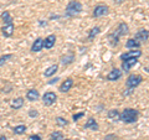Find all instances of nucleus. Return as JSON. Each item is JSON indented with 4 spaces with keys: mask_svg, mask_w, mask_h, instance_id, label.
I'll list each match as a JSON object with an SVG mask.
<instances>
[{
    "mask_svg": "<svg viewBox=\"0 0 149 140\" xmlns=\"http://www.w3.org/2000/svg\"><path fill=\"white\" fill-rule=\"evenodd\" d=\"M129 32V26L127 22H120V24L116 27V30L113 32H111V34L108 35V41L111 46H113V47H116L118 44H119V39L124 35H127Z\"/></svg>",
    "mask_w": 149,
    "mask_h": 140,
    "instance_id": "obj_1",
    "label": "nucleus"
},
{
    "mask_svg": "<svg viewBox=\"0 0 149 140\" xmlns=\"http://www.w3.org/2000/svg\"><path fill=\"white\" fill-rule=\"evenodd\" d=\"M142 82H143V77L141 74H129L127 81H125V88H127V89L123 92V96L127 97L129 94H132V92L136 89Z\"/></svg>",
    "mask_w": 149,
    "mask_h": 140,
    "instance_id": "obj_2",
    "label": "nucleus"
},
{
    "mask_svg": "<svg viewBox=\"0 0 149 140\" xmlns=\"http://www.w3.org/2000/svg\"><path fill=\"white\" fill-rule=\"evenodd\" d=\"M139 118V112L134 108H124L122 113H119V120L125 124L136 123Z\"/></svg>",
    "mask_w": 149,
    "mask_h": 140,
    "instance_id": "obj_3",
    "label": "nucleus"
},
{
    "mask_svg": "<svg viewBox=\"0 0 149 140\" xmlns=\"http://www.w3.org/2000/svg\"><path fill=\"white\" fill-rule=\"evenodd\" d=\"M83 10L82 8V4L77 0H71L68 4L66 9H65V16L67 17H73V16H77L78 14H81Z\"/></svg>",
    "mask_w": 149,
    "mask_h": 140,
    "instance_id": "obj_4",
    "label": "nucleus"
},
{
    "mask_svg": "<svg viewBox=\"0 0 149 140\" xmlns=\"http://www.w3.org/2000/svg\"><path fill=\"white\" fill-rule=\"evenodd\" d=\"M108 14H109V8L107 6V5H103V4H100V5H96L95 6L92 15H93V17L98 19V17L108 15Z\"/></svg>",
    "mask_w": 149,
    "mask_h": 140,
    "instance_id": "obj_5",
    "label": "nucleus"
},
{
    "mask_svg": "<svg viewBox=\"0 0 149 140\" xmlns=\"http://www.w3.org/2000/svg\"><path fill=\"white\" fill-rule=\"evenodd\" d=\"M56 100H57V96L55 92H46L42 96V103L46 107H51L52 104H55Z\"/></svg>",
    "mask_w": 149,
    "mask_h": 140,
    "instance_id": "obj_6",
    "label": "nucleus"
},
{
    "mask_svg": "<svg viewBox=\"0 0 149 140\" xmlns=\"http://www.w3.org/2000/svg\"><path fill=\"white\" fill-rule=\"evenodd\" d=\"M148 37H149V31L147 29H141V30L137 31V34L134 35L133 39L137 40L141 45H143V44H146L148 41Z\"/></svg>",
    "mask_w": 149,
    "mask_h": 140,
    "instance_id": "obj_7",
    "label": "nucleus"
},
{
    "mask_svg": "<svg viewBox=\"0 0 149 140\" xmlns=\"http://www.w3.org/2000/svg\"><path fill=\"white\" fill-rule=\"evenodd\" d=\"M142 55H143V52L141 50H138V49L129 50V51H127V52H124V53L120 55V60L124 61V60H128V58H139Z\"/></svg>",
    "mask_w": 149,
    "mask_h": 140,
    "instance_id": "obj_8",
    "label": "nucleus"
},
{
    "mask_svg": "<svg viewBox=\"0 0 149 140\" xmlns=\"http://www.w3.org/2000/svg\"><path fill=\"white\" fill-rule=\"evenodd\" d=\"M122 69H119V68H113V69H111V72L106 76V79L107 81H109V82H113V81H118V79L122 77Z\"/></svg>",
    "mask_w": 149,
    "mask_h": 140,
    "instance_id": "obj_9",
    "label": "nucleus"
},
{
    "mask_svg": "<svg viewBox=\"0 0 149 140\" xmlns=\"http://www.w3.org/2000/svg\"><path fill=\"white\" fill-rule=\"evenodd\" d=\"M137 63H138V58H128V60H124V61H122V69H123L124 72H128L129 69L136 66Z\"/></svg>",
    "mask_w": 149,
    "mask_h": 140,
    "instance_id": "obj_10",
    "label": "nucleus"
},
{
    "mask_svg": "<svg viewBox=\"0 0 149 140\" xmlns=\"http://www.w3.org/2000/svg\"><path fill=\"white\" fill-rule=\"evenodd\" d=\"M74 85V82H73V79L72 78H67V79H65V81L61 83V86H60V92H62V93H67L71 88L73 87Z\"/></svg>",
    "mask_w": 149,
    "mask_h": 140,
    "instance_id": "obj_11",
    "label": "nucleus"
},
{
    "mask_svg": "<svg viewBox=\"0 0 149 140\" xmlns=\"http://www.w3.org/2000/svg\"><path fill=\"white\" fill-rule=\"evenodd\" d=\"M44 50V39L42 37H37L34 41V44L31 45V51L32 52H40Z\"/></svg>",
    "mask_w": 149,
    "mask_h": 140,
    "instance_id": "obj_12",
    "label": "nucleus"
},
{
    "mask_svg": "<svg viewBox=\"0 0 149 140\" xmlns=\"http://www.w3.org/2000/svg\"><path fill=\"white\" fill-rule=\"evenodd\" d=\"M55 42H56V36L54 34L46 36L45 39H44V49H46V50L52 49L54 46H55Z\"/></svg>",
    "mask_w": 149,
    "mask_h": 140,
    "instance_id": "obj_13",
    "label": "nucleus"
},
{
    "mask_svg": "<svg viewBox=\"0 0 149 140\" xmlns=\"http://www.w3.org/2000/svg\"><path fill=\"white\" fill-rule=\"evenodd\" d=\"M83 129H91V130H100V124L97 123V120L96 119H93V118H88L87 119V122L83 124Z\"/></svg>",
    "mask_w": 149,
    "mask_h": 140,
    "instance_id": "obj_14",
    "label": "nucleus"
},
{
    "mask_svg": "<svg viewBox=\"0 0 149 140\" xmlns=\"http://www.w3.org/2000/svg\"><path fill=\"white\" fill-rule=\"evenodd\" d=\"M40 98V93L37 89H35V88H31V89H29L26 92V99L30 100V102H36L37 99Z\"/></svg>",
    "mask_w": 149,
    "mask_h": 140,
    "instance_id": "obj_15",
    "label": "nucleus"
},
{
    "mask_svg": "<svg viewBox=\"0 0 149 140\" xmlns=\"http://www.w3.org/2000/svg\"><path fill=\"white\" fill-rule=\"evenodd\" d=\"M14 30H15V26H14V22L13 24H8V25H4L1 27V32L5 37H11L14 34Z\"/></svg>",
    "mask_w": 149,
    "mask_h": 140,
    "instance_id": "obj_16",
    "label": "nucleus"
},
{
    "mask_svg": "<svg viewBox=\"0 0 149 140\" xmlns=\"http://www.w3.org/2000/svg\"><path fill=\"white\" fill-rule=\"evenodd\" d=\"M22 105H24V98H22V97H17V98H15V99H13V100H11V103H10L11 109H15V110L22 108Z\"/></svg>",
    "mask_w": 149,
    "mask_h": 140,
    "instance_id": "obj_17",
    "label": "nucleus"
},
{
    "mask_svg": "<svg viewBox=\"0 0 149 140\" xmlns=\"http://www.w3.org/2000/svg\"><path fill=\"white\" fill-rule=\"evenodd\" d=\"M0 19H1V21L4 22V25L13 24V22H14V19H13V16L10 15V12L6 11V10L1 12V15H0Z\"/></svg>",
    "mask_w": 149,
    "mask_h": 140,
    "instance_id": "obj_18",
    "label": "nucleus"
},
{
    "mask_svg": "<svg viewBox=\"0 0 149 140\" xmlns=\"http://www.w3.org/2000/svg\"><path fill=\"white\" fill-rule=\"evenodd\" d=\"M100 32H101V27L100 26H95V27H92V29L88 31V36H87V40L88 41H92V40H95V37H97L100 35Z\"/></svg>",
    "mask_w": 149,
    "mask_h": 140,
    "instance_id": "obj_19",
    "label": "nucleus"
},
{
    "mask_svg": "<svg viewBox=\"0 0 149 140\" xmlns=\"http://www.w3.org/2000/svg\"><path fill=\"white\" fill-rule=\"evenodd\" d=\"M74 61V55L73 53H68V55H65L60 58V62H61L63 66H67V64H71Z\"/></svg>",
    "mask_w": 149,
    "mask_h": 140,
    "instance_id": "obj_20",
    "label": "nucleus"
},
{
    "mask_svg": "<svg viewBox=\"0 0 149 140\" xmlns=\"http://www.w3.org/2000/svg\"><path fill=\"white\" fill-rule=\"evenodd\" d=\"M57 71H58V64H51L50 67L45 69L44 74H45V77H52V76H55V73Z\"/></svg>",
    "mask_w": 149,
    "mask_h": 140,
    "instance_id": "obj_21",
    "label": "nucleus"
},
{
    "mask_svg": "<svg viewBox=\"0 0 149 140\" xmlns=\"http://www.w3.org/2000/svg\"><path fill=\"white\" fill-rule=\"evenodd\" d=\"M27 130V127L25 124H19V125H15V127L13 128V133L15 135H22L25 134Z\"/></svg>",
    "mask_w": 149,
    "mask_h": 140,
    "instance_id": "obj_22",
    "label": "nucleus"
},
{
    "mask_svg": "<svg viewBox=\"0 0 149 140\" xmlns=\"http://www.w3.org/2000/svg\"><path fill=\"white\" fill-rule=\"evenodd\" d=\"M141 46H142V45L139 44L137 40H134L133 37H132V39H128V40H127V42H125V47H127V49H129V50L139 49V47H141Z\"/></svg>",
    "mask_w": 149,
    "mask_h": 140,
    "instance_id": "obj_23",
    "label": "nucleus"
},
{
    "mask_svg": "<svg viewBox=\"0 0 149 140\" xmlns=\"http://www.w3.org/2000/svg\"><path fill=\"white\" fill-rule=\"evenodd\" d=\"M107 116L111 120H119V112L118 109H109L108 113H107Z\"/></svg>",
    "mask_w": 149,
    "mask_h": 140,
    "instance_id": "obj_24",
    "label": "nucleus"
},
{
    "mask_svg": "<svg viewBox=\"0 0 149 140\" xmlns=\"http://www.w3.org/2000/svg\"><path fill=\"white\" fill-rule=\"evenodd\" d=\"M65 137H63V133L60 132V130H56V132H52L50 134V139L51 140H62Z\"/></svg>",
    "mask_w": 149,
    "mask_h": 140,
    "instance_id": "obj_25",
    "label": "nucleus"
},
{
    "mask_svg": "<svg viewBox=\"0 0 149 140\" xmlns=\"http://www.w3.org/2000/svg\"><path fill=\"white\" fill-rule=\"evenodd\" d=\"M55 122H56V124H57L58 127H66V125H68V120L65 119L63 116H56Z\"/></svg>",
    "mask_w": 149,
    "mask_h": 140,
    "instance_id": "obj_26",
    "label": "nucleus"
},
{
    "mask_svg": "<svg viewBox=\"0 0 149 140\" xmlns=\"http://www.w3.org/2000/svg\"><path fill=\"white\" fill-rule=\"evenodd\" d=\"M14 57V55L13 53H6V55H3V56H0V67L4 66L9 60H11Z\"/></svg>",
    "mask_w": 149,
    "mask_h": 140,
    "instance_id": "obj_27",
    "label": "nucleus"
},
{
    "mask_svg": "<svg viewBox=\"0 0 149 140\" xmlns=\"http://www.w3.org/2000/svg\"><path fill=\"white\" fill-rule=\"evenodd\" d=\"M82 116H85V112H80V113L73 114L72 115V120H73V122H78L80 118H82Z\"/></svg>",
    "mask_w": 149,
    "mask_h": 140,
    "instance_id": "obj_28",
    "label": "nucleus"
},
{
    "mask_svg": "<svg viewBox=\"0 0 149 140\" xmlns=\"http://www.w3.org/2000/svg\"><path fill=\"white\" fill-rule=\"evenodd\" d=\"M103 140H118V137L116 134H113V133H109V134L104 135V139Z\"/></svg>",
    "mask_w": 149,
    "mask_h": 140,
    "instance_id": "obj_29",
    "label": "nucleus"
},
{
    "mask_svg": "<svg viewBox=\"0 0 149 140\" xmlns=\"http://www.w3.org/2000/svg\"><path fill=\"white\" fill-rule=\"evenodd\" d=\"M37 115H39V112H37L36 109H34V108L29 109V116L30 118H35V116H37Z\"/></svg>",
    "mask_w": 149,
    "mask_h": 140,
    "instance_id": "obj_30",
    "label": "nucleus"
},
{
    "mask_svg": "<svg viewBox=\"0 0 149 140\" xmlns=\"http://www.w3.org/2000/svg\"><path fill=\"white\" fill-rule=\"evenodd\" d=\"M29 140H42V138H41V135H39V134H34V135H30Z\"/></svg>",
    "mask_w": 149,
    "mask_h": 140,
    "instance_id": "obj_31",
    "label": "nucleus"
},
{
    "mask_svg": "<svg viewBox=\"0 0 149 140\" xmlns=\"http://www.w3.org/2000/svg\"><path fill=\"white\" fill-rule=\"evenodd\" d=\"M58 79H60V77H55V78L51 79V81L47 82V85H55L56 82H58Z\"/></svg>",
    "mask_w": 149,
    "mask_h": 140,
    "instance_id": "obj_32",
    "label": "nucleus"
},
{
    "mask_svg": "<svg viewBox=\"0 0 149 140\" xmlns=\"http://www.w3.org/2000/svg\"><path fill=\"white\" fill-rule=\"evenodd\" d=\"M0 140H8V138L5 135H0Z\"/></svg>",
    "mask_w": 149,
    "mask_h": 140,
    "instance_id": "obj_33",
    "label": "nucleus"
},
{
    "mask_svg": "<svg viewBox=\"0 0 149 140\" xmlns=\"http://www.w3.org/2000/svg\"><path fill=\"white\" fill-rule=\"evenodd\" d=\"M39 24H40L41 26H44V25H46V24H47V22H46V21H45V22H44V21H39Z\"/></svg>",
    "mask_w": 149,
    "mask_h": 140,
    "instance_id": "obj_34",
    "label": "nucleus"
},
{
    "mask_svg": "<svg viewBox=\"0 0 149 140\" xmlns=\"http://www.w3.org/2000/svg\"><path fill=\"white\" fill-rule=\"evenodd\" d=\"M62 140H71V139H66V138H63Z\"/></svg>",
    "mask_w": 149,
    "mask_h": 140,
    "instance_id": "obj_35",
    "label": "nucleus"
},
{
    "mask_svg": "<svg viewBox=\"0 0 149 140\" xmlns=\"http://www.w3.org/2000/svg\"><path fill=\"white\" fill-rule=\"evenodd\" d=\"M124 1V0H119V3H123Z\"/></svg>",
    "mask_w": 149,
    "mask_h": 140,
    "instance_id": "obj_36",
    "label": "nucleus"
}]
</instances>
